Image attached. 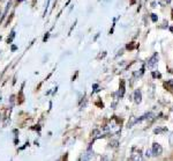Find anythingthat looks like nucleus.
<instances>
[{
  "mask_svg": "<svg viewBox=\"0 0 173 161\" xmlns=\"http://www.w3.org/2000/svg\"><path fill=\"white\" fill-rule=\"evenodd\" d=\"M170 30H171V31L173 33V27H171V28H170Z\"/></svg>",
  "mask_w": 173,
  "mask_h": 161,
  "instance_id": "nucleus-9",
  "label": "nucleus"
},
{
  "mask_svg": "<svg viewBox=\"0 0 173 161\" xmlns=\"http://www.w3.org/2000/svg\"><path fill=\"white\" fill-rule=\"evenodd\" d=\"M141 100H142V94H141L140 91H136V92H135V102H136V103H140Z\"/></svg>",
  "mask_w": 173,
  "mask_h": 161,
  "instance_id": "nucleus-3",
  "label": "nucleus"
},
{
  "mask_svg": "<svg viewBox=\"0 0 173 161\" xmlns=\"http://www.w3.org/2000/svg\"><path fill=\"white\" fill-rule=\"evenodd\" d=\"M49 36H50V35H49V33H46V35H45V36H44V38H43V41H44V42H46V41L49 40Z\"/></svg>",
  "mask_w": 173,
  "mask_h": 161,
  "instance_id": "nucleus-7",
  "label": "nucleus"
},
{
  "mask_svg": "<svg viewBox=\"0 0 173 161\" xmlns=\"http://www.w3.org/2000/svg\"><path fill=\"white\" fill-rule=\"evenodd\" d=\"M157 59H158V56H157V53H155V55L149 59V62H148V66H149V67H154L156 64H157Z\"/></svg>",
  "mask_w": 173,
  "mask_h": 161,
  "instance_id": "nucleus-2",
  "label": "nucleus"
},
{
  "mask_svg": "<svg viewBox=\"0 0 173 161\" xmlns=\"http://www.w3.org/2000/svg\"><path fill=\"white\" fill-rule=\"evenodd\" d=\"M151 20H152L154 22H156V21L158 20V17H157V15H156V14H151Z\"/></svg>",
  "mask_w": 173,
  "mask_h": 161,
  "instance_id": "nucleus-6",
  "label": "nucleus"
},
{
  "mask_svg": "<svg viewBox=\"0 0 173 161\" xmlns=\"http://www.w3.org/2000/svg\"><path fill=\"white\" fill-rule=\"evenodd\" d=\"M16 49H17V48H16V45H13V46H12V51H15Z\"/></svg>",
  "mask_w": 173,
  "mask_h": 161,
  "instance_id": "nucleus-8",
  "label": "nucleus"
},
{
  "mask_svg": "<svg viewBox=\"0 0 173 161\" xmlns=\"http://www.w3.org/2000/svg\"><path fill=\"white\" fill-rule=\"evenodd\" d=\"M161 152H163V148H161V146L159 144H155L152 145V153H154V156H161Z\"/></svg>",
  "mask_w": 173,
  "mask_h": 161,
  "instance_id": "nucleus-1",
  "label": "nucleus"
},
{
  "mask_svg": "<svg viewBox=\"0 0 173 161\" xmlns=\"http://www.w3.org/2000/svg\"><path fill=\"white\" fill-rule=\"evenodd\" d=\"M23 0H17V2H22Z\"/></svg>",
  "mask_w": 173,
  "mask_h": 161,
  "instance_id": "nucleus-10",
  "label": "nucleus"
},
{
  "mask_svg": "<svg viewBox=\"0 0 173 161\" xmlns=\"http://www.w3.org/2000/svg\"><path fill=\"white\" fill-rule=\"evenodd\" d=\"M14 37H15V31L13 30V31H12L11 37H8V40H7V43H8V44H9V43H12V41H13V38H14Z\"/></svg>",
  "mask_w": 173,
  "mask_h": 161,
  "instance_id": "nucleus-5",
  "label": "nucleus"
},
{
  "mask_svg": "<svg viewBox=\"0 0 173 161\" xmlns=\"http://www.w3.org/2000/svg\"><path fill=\"white\" fill-rule=\"evenodd\" d=\"M164 86L167 87L170 91H173V80H168L167 82H165V84H164Z\"/></svg>",
  "mask_w": 173,
  "mask_h": 161,
  "instance_id": "nucleus-4",
  "label": "nucleus"
}]
</instances>
